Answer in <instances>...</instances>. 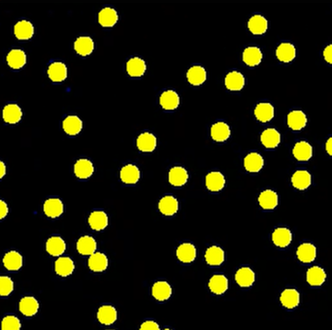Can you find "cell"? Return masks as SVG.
Wrapping results in <instances>:
<instances>
[{
	"instance_id": "obj_1",
	"label": "cell",
	"mask_w": 332,
	"mask_h": 330,
	"mask_svg": "<svg viewBox=\"0 0 332 330\" xmlns=\"http://www.w3.org/2000/svg\"><path fill=\"white\" fill-rule=\"evenodd\" d=\"M288 127L294 131L303 129L307 124L306 115L300 110L291 111L287 118Z\"/></svg>"
},
{
	"instance_id": "obj_2",
	"label": "cell",
	"mask_w": 332,
	"mask_h": 330,
	"mask_svg": "<svg viewBox=\"0 0 332 330\" xmlns=\"http://www.w3.org/2000/svg\"><path fill=\"white\" fill-rule=\"evenodd\" d=\"M63 203L58 198H49L44 203V213L47 217L55 219L63 213Z\"/></svg>"
},
{
	"instance_id": "obj_3",
	"label": "cell",
	"mask_w": 332,
	"mask_h": 330,
	"mask_svg": "<svg viewBox=\"0 0 332 330\" xmlns=\"http://www.w3.org/2000/svg\"><path fill=\"white\" fill-rule=\"evenodd\" d=\"M297 257L299 260L303 263H310L316 259L317 256V249L311 243L301 244L297 249Z\"/></svg>"
},
{
	"instance_id": "obj_4",
	"label": "cell",
	"mask_w": 332,
	"mask_h": 330,
	"mask_svg": "<svg viewBox=\"0 0 332 330\" xmlns=\"http://www.w3.org/2000/svg\"><path fill=\"white\" fill-rule=\"evenodd\" d=\"M178 259L184 263H190L196 257V249L190 243H184L177 249Z\"/></svg>"
},
{
	"instance_id": "obj_5",
	"label": "cell",
	"mask_w": 332,
	"mask_h": 330,
	"mask_svg": "<svg viewBox=\"0 0 332 330\" xmlns=\"http://www.w3.org/2000/svg\"><path fill=\"white\" fill-rule=\"evenodd\" d=\"M264 165L263 157L257 153H251L244 159V166L248 172L256 173L259 172Z\"/></svg>"
},
{
	"instance_id": "obj_6",
	"label": "cell",
	"mask_w": 332,
	"mask_h": 330,
	"mask_svg": "<svg viewBox=\"0 0 332 330\" xmlns=\"http://www.w3.org/2000/svg\"><path fill=\"white\" fill-rule=\"evenodd\" d=\"M280 301L284 307L288 309H293L298 306L300 302V294L298 291L294 288H287L285 289L281 297Z\"/></svg>"
},
{
	"instance_id": "obj_7",
	"label": "cell",
	"mask_w": 332,
	"mask_h": 330,
	"mask_svg": "<svg viewBox=\"0 0 332 330\" xmlns=\"http://www.w3.org/2000/svg\"><path fill=\"white\" fill-rule=\"evenodd\" d=\"M291 184L299 190L307 189L312 184V176L306 170H298L291 177Z\"/></svg>"
},
{
	"instance_id": "obj_8",
	"label": "cell",
	"mask_w": 332,
	"mask_h": 330,
	"mask_svg": "<svg viewBox=\"0 0 332 330\" xmlns=\"http://www.w3.org/2000/svg\"><path fill=\"white\" fill-rule=\"evenodd\" d=\"M46 250L53 256H60L67 250V244L62 238L53 236L46 243Z\"/></svg>"
},
{
	"instance_id": "obj_9",
	"label": "cell",
	"mask_w": 332,
	"mask_h": 330,
	"mask_svg": "<svg viewBox=\"0 0 332 330\" xmlns=\"http://www.w3.org/2000/svg\"><path fill=\"white\" fill-rule=\"evenodd\" d=\"M277 58L282 62H290L295 58L296 49L290 43H282L276 50Z\"/></svg>"
},
{
	"instance_id": "obj_10",
	"label": "cell",
	"mask_w": 332,
	"mask_h": 330,
	"mask_svg": "<svg viewBox=\"0 0 332 330\" xmlns=\"http://www.w3.org/2000/svg\"><path fill=\"white\" fill-rule=\"evenodd\" d=\"M14 33L20 40H28L34 36V24L28 21H20L15 24Z\"/></svg>"
},
{
	"instance_id": "obj_11",
	"label": "cell",
	"mask_w": 332,
	"mask_h": 330,
	"mask_svg": "<svg viewBox=\"0 0 332 330\" xmlns=\"http://www.w3.org/2000/svg\"><path fill=\"white\" fill-rule=\"evenodd\" d=\"M118 319L117 310L110 305L101 306L97 311V319L104 325H110Z\"/></svg>"
},
{
	"instance_id": "obj_12",
	"label": "cell",
	"mask_w": 332,
	"mask_h": 330,
	"mask_svg": "<svg viewBox=\"0 0 332 330\" xmlns=\"http://www.w3.org/2000/svg\"><path fill=\"white\" fill-rule=\"evenodd\" d=\"M236 283L242 287H249L255 283V272L249 267L240 268L235 274Z\"/></svg>"
},
{
	"instance_id": "obj_13",
	"label": "cell",
	"mask_w": 332,
	"mask_h": 330,
	"mask_svg": "<svg viewBox=\"0 0 332 330\" xmlns=\"http://www.w3.org/2000/svg\"><path fill=\"white\" fill-rule=\"evenodd\" d=\"M188 171L181 166L173 167L169 171V182L172 186L182 187L188 182Z\"/></svg>"
},
{
	"instance_id": "obj_14",
	"label": "cell",
	"mask_w": 332,
	"mask_h": 330,
	"mask_svg": "<svg viewBox=\"0 0 332 330\" xmlns=\"http://www.w3.org/2000/svg\"><path fill=\"white\" fill-rule=\"evenodd\" d=\"M211 136L217 142H223L230 136V128L225 122H216L211 127Z\"/></svg>"
},
{
	"instance_id": "obj_15",
	"label": "cell",
	"mask_w": 332,
	"mask_h": 330,
	"mask_svg": "<svg viewBox=\"0 0 332 330\" xmlns=\"http://www.w3.org/2000/svg\"><path fill=\"white\" fill-rule=\"evenodd\" d=\"M292 240V234L286 227H279L272 234V241L279 248H286Z\"/></svg>"
},
{
	"instance_id": "obj_16",
	"label": "cell",
	"mask_w": 332,
	"mask_h": 330,
	"mask_svg": "<svg viewBox=\"0 0 332 330\" xmlns=\"http://www.w3.org/2000/svg\"><path fill=\"white\" fill-rule=\"evenodd\" d=\"M121 180L123 183L133 185L136 184L140 179V171L137 166L133 164H127L123 166L120 173Z\"/></svg>"
},
{
	"instance_id": "obj_17",
	"label": "cell",
	"mask_w": 332,
	"mask_h": 330,
	"mask_svg": "<svg viewBox=\"0 0 332 330\" xmlns=\"http://www.w3.org/2000/svg\"><path fill=\"white\" fill-rule=\"evenodd\" d=\"M89 226L93 230L100 231L108 225V217L103 211H94L89 217Z\"/></svg>"
},
{
	"instance_id": "obj_18",
	"label": "cell",
	"mask_w": 332,
	"mask_h": 330,
	"mask_svg": "<svg viewBox=\"0 0 332 330\" xmlns=\"http://www.w3.org/2000/svg\"><path fill=\"white\" fill-rule=\"evenodd\" d=\"M49 78L55 83L64 81L67 77V67L62 62H53L48 69Z\"/></svg>"
},
{
	"instance_id": "obj_19",
	"label": "cell",
	"mask_w": 332,
	"mask_h": 330,
	"mask_svg": "<svg viewBox=\"0 0 332 330\" xmlns=\"http://www.w3.org/2000/svg\"><path fill=\"white\" fill-rule=\"evenodd\" d=\"M292 154L299 161H307L313 155V148L308 142L300 141L294 145Z\"/></svg>"
},
{
	"instance_id": "obj_20",
	"label": "cell",
	"mask_w": 332,
	"mask_h": 330,
	"mask_svg": "<svg viewBox=\"0 0 332 330\" xmlns=\"http://www.w3.org/2000/svg\"><path fill=\"white\" fill-rule=\"evenodd\" d=\"M89 269L93 272H103L108 267V258L102 253H94L89 256Z\"/></svg>"
},
{
	"instance_id": "obj_21",
	"label": "cell",
	"mask_w": 332,
	"mask_h": 330,
	"mask_svg": "<svg viewBox=\"0 0 332 330\" xmlns=\"http://www.w3.org/2000/svg\"><path fill=\"white\" fill-rule=\"evenodd\" d=\"M258 203L263 209H275L278 205V194L274 190L266 189L259 194Z\"/></svg>"
},
{
	"instance_id": "obj_22",
	"label": "cell",
	"mask_w": 332,
	"mask_h": 330,
	"mask_svg": "<svg viewBox=\"0 0 332 330\" xmlns=\"http://www.w3.org/2000/svg\"><path fill=\"white\" fill-rule=\"evenodd\" d=\"M19 308L22 315L26 317H32L39 310V303L34 297L25 296L21 299Z\"/></svg>"
},
{
	"instance_id": "obj_23",
	"label": "cell",
	"mask_w": 332,
	"mask_h": 330,
	"mask_svg": "<svg viewBox=\"0 0 332 330\" xmlns=\"http://www.w3.org/2000/svg\"><path fill=\"white\" fill-rule=\"evenodd\" d=\"M153 296L158 301H165L172 294V287L164 281H159L154 284L152 288Z\"/></svg>"
},
{
	"instance_id": "obj_24",
	"label": "cell",
	"mask_w": 332,
	"mask_h": 330,
	"mask_svg": "<svg viewBox=\"0 0 332 330\" xmlns=\"http://www.w3.org/2000/svg\"><path fill=\"white\" fill-rule=\"evenodd\" d=\"M158 209L165 216H173L179 209L177 199L171 195H166L160 199L158 203Z\"/></svg>"
},
{
	"instance_id": "obj_25",
	"label": "cell",
	"mask_w": 332,
	"mask_h": 330,
	"mask_svg": "<svg viewBox=\"0 0 332 330\" xmlns=\"http://www.w3.org/2000/svg\"><path fill=\"white\" fill-rule=\"evenodd\" d=\"M248 27L253 34L261 35L266 32V30L268 28V22L263 16L255 15L249 20Z\"/></svg>"
},
{
	"instance_id": "obj_26",
	"label": "cell",
	"mask_w": 332,
	"mask_h": 330,
	"mask_svg": "<svg viewBox=\"0 0 332 330\" xmlns=\"http://www.w3.org/2000/svg\"><path fill=\"white\" fill-rule=\"evenodd\" d=\"M260 140L267 149H274L281 142V134L274 128H268L261 133Z\"/></svg>"
},
{
	"instance_id": "obj_27",
	"label": "cell",
	"mask_w": 332,
	"mask_h": 330,
	"mask_svg": "<svg viewBox=\"0 0 332 330\" xmlns=\"http://www.w3.org/2000/svg\"><path fill=\"white\" fill-rule=\"evenodd\" d=\"M75 269V264L70 257H59L55 262V273L61 277L71 275Z\"/></svg>"
},
{
	"instance_id": "obj_28",
	"label": "cell",
	"mask_w": 332,
	"mask_h": 330,
	"mask_svg": "<svg viewBox=\"0 0 332 330\" xmlns=\"http://www.w3.org/2000/svg\"><path fill=\"white\" fill-rule=\"evenodd\" d=\"M3 120L7 123H17L21 121L22 117V109L17 104H8L4 107L2 112Z\"/></svg>"
},
{
	"instance_id": "obj_29",
	"label": "cell",
	"mask_w": 332,
	"mask_h": 330,
	"mask_svg": "<svg viewBox=\"0 0 332 330\" xmlns=\"http://www.w3.org/2000/svg\"><path fill=\"white\" fill-rule=\"evenodd\" d=\"M244 62L248 66L258 65L262 60V53L257 47H248L243 53Z\"/></svg>"
},
{
	"instance_id": "obj_30",
	"label": "cell",
	"mask_w": 332,
	"mask_h": 330,
	"mask_svg": "<svg viewBox=\"0 0 332 330\" xmlns=\"http://www.w3.org/2000/svg\"><path fill=\"white\" fill-rule=\"evenodd\" d=\"M97 248L94 238L90 236H83L77 242V250L82 255H91L95 253Z\"/></svg>"
},
{
	"instance_id": "obj_31",
	"label": "cell",
	"mask_w": 332,
	"mask_h": 330,
	"mask_svg": "<svg viewBox=\"0 0 332 330\" xmlns=\"http://www.w3.org/2000/svg\"><path fill=\"white\" fill-rule=\"evenodd\" d=\"M137 147L141 152L150 153L153 152L156 147V138L149 132L140 134L137 139Z\"/></svg>"
},
{
	"instance_id": "obj_32",
	"label": "cell",
	"mask_w": 332,
	"mask_h": 330,
	"mask_svg": "<svg viewBox=\"0 0 332 330\" xmlns=\"http://www.w3.org/2000/svg\"><path fill=\"white\" fill-rule=\"evenodd\" d=\"M255 118L261 122H267L274 118V107L267 102L256 105L255 109Z\"/></svg>"
},
{
	"instance_id": "obj_33",
	"label": "cell",
	"mask_w": 332,
	"mask_h": 330,
	"mask_svg": "<svg viewBox=\"0 0 332 330\" xmlns=\"http://www.w3.org/2000/svg\"><path fill=\"white\" fill-rule=\"evenodd\" d=\"M3 265L10 271H17L22 266V254L16 251L8 252L3 257Z\"/></svg>"
},
{
	"instance_id": "obj_34",
	"label": "cell",
	"mask_w": 332,
	"mask_h": 330,
	"mask_svg": "<svg viewBox=\"0 0 332 330\" xmlns=\"http://www.w3.org/2000/svg\"><path fill=\"white\" fill-rule=\"evenodd\" d=\"M209 288L215 294H223L228 288V281L224 275H214L209 281Z\"/></svg>"
},
{
	"instance_id": "obj_35",
	"label": "cell",
	"mask_w": 332,
	"mask_h": 330,
	"mask_svg": "<svg viewBox=\"0 0 332 330\" xmlns=\"http://www.w3.org/2000/svg\"><path fill=\"white\" fill-rule=\"evenodd\" d=\"M160 105L165 110H174L180 104V97L174 90H166L159 99Z\"/></svg>"
},
{
	"instance_id": "obj_36",
	"label": "cell",
	"mask_w": 332,
	"mask_h": 330,
	"mask_svg": "<svg viewBox=\"0 0 332 330\" xmlns=\"http://www.w3.org/2000/svg\"><path fill=\"white\" fill-rule=\"evenodd\" d=\"M94 167L89 159H79L74 165V173L80 179H88L93 174Z\"/></svg>"
},
{
	"instance_id": "obj_37",
	"label": "cell",
	"mask_w": 332,
	"mask_h": 330,
	"mask_svg": "<svg viewBox=\"0 0 332 330\" xmlns=\"http://www.w3.org/2000/svg\"><path fill=\"white\" fill-rule=\"evenodd\" d=\"M205 260L211 266H219L224 261V252L218 246H212L205 253Z\"/></svg>"
},
{
	"instance_id": "obj_38",
	"label": "cell",
	"mask_w": 332,
	"mask_h": 330,
	"mask_svg": "<svg viewBox=\"0 0 332 330\" xmlns=\"http://www.w3.org/2000/svg\"><path fill=\"white\" fill-rule=\"evenodd\" d=\"M205 183L211 191H220L225 185V179L221 172H211L206 176Z\"/></svg>"
},
{
	"instance_id": "obj_39",
	"label": "cell",
	"mask_w": 332,
	"mask_h": 330,
	"mask_svg": "<svg viewBox=\"0 0 332 330\" xmlns=\"http://www.w3.org/2000/svg\"><path fill=\"white\" fill-rule=\"evenodd\" d=\"M307 282L311 286H320L326 279L325 271L319 266H313L307 271Z\"/></svg>"
},
{
	"instance_id": "obj_40",
	"label": "cell",
	"mask_w": 332,
	"mask_h": 330,
	"mask_svg": "<svg viewBox=\"0 0 332 330\" xmlns=\"http://www.w3.org/2000/svg\"><path fill=\"white\" fill-rule=\"evenodd\" d=\"M6 59H7V63L11 68L20 69L26 63V55L22 50L16 49L9 52Z\"/></svg>"
},
{
	"instance_id": "obj_41",
	"label": "cell",
	"mask_w": 332,
	"mask_h": 330,
	"mask_svg": "<svg viewBox=\"0 0 332 330\" xmlns=\"http://www.w3.org/2000/svg\"><path fill=\"white\" fill-rule=\"evenodd\" d=\"M74 49L78 54L83 56L90 55L94 49V43L88 36L79 37L74 43Z\"/></svg>"
},
{
	"instance_id": "obj_42",
	"label": "cell",
	"mask_w": 332,
	"mask_h": 330,
	"mask_svg": "<svg viewBox=\"0 0 332 330\" xmlns=\"http://www.w3.org/2000/svg\"><path fill=\"white\" fill-rule=\"evenodd\" d=\"M126 71L131 77H140L146 71V63L139 57H133L126 63Z\"/></svg>"
},
{
	"instance_id": "obj_43",
	"label": "cell",
	"mask_w": 332,
	"mask_h": 330,
	"mask_svg": "<svg viewBox=\"0 0 332 330\" xmlns=\"http://www.w3.org/2000/svg\"><path fill=\"white\" fill-rule=\"evenodd\" d=\"M224 83L230 90H241L245 86V78L240 72L233 71L226 75Z\"/></svg>"
},
{
	"instance_id": "obj_44",
	"label": "cell",
	"mask_w": 332,
	"mask_h": 330,
	"mask_svg": "<svg viewBox=\"0 0 332 330\" xmlns=\"http://www.w3.org/2000/svg\"><path fill=\"white\" fill-rule=\"evenodd\" d=\"M188 82L193 86H200L203 84L207 78L205 69L201 66H192L188 69L187 73Z\"/></svg>"
},
{
	"instance_id": "obj_45",
	"label": "cell",
	"mask_w": 332,
	"mask_h": 330,
	"mask_svg": "<svg viewBox=\"0 0 332 330\" xmlns=\"http://www.w3.org/2000/svg\"><path fill=\"white\" fill-rule=\"evenodd\" d=\"M98 22L104 27H111L118 22V13L113 8L106 7L99 12Z\"/></svg>"
},
{
	"instance_id": "obj_46",
	"label": "cell",
	"mask_w": 332,
	"mask_h": 330,
	"mask_svg": "<svg viewBox=\"0 0 332 330\" xmlns=\"http://www.w3.org/2000/svg\"><path fill=\"white\" fill-rule=\"evenodd\" d=\"M63 130L67 132L68 135H77L83 128V122L77 116H68L62 123Z\"/></svg>"
},
{
	"instance_id": "obj_47",
	"label": "cell",
	"mask_w": 332,
	"mask_h": 330,
	"mask_svg": "<svg viewBox=\"0 0 332 330\" xmlns=\"http://www.w3.org/2000/svg\"><path fill=\"white\" fill-rule=\"evenodd\" d=\"M2 330H21V321L17 317L7 316L2 319L1 322Z\"/></svg>"
},
{
	"instance_id": "obj_48",
	"label": "cell",
	"mask_w": 332,
	"mask_h": 330,
	"mask_svg": "<svg viewBox=\"0 0 332 330\" xmlns=\"http://www.w3.org/2000/svg\"><path fill=\"white\" fill-rule=\"evenodd\" d=\"M14 289V283L11 278L0 276V296H8Z\"/></svg>"
},
{
	"instance_id": "obj_49",
	"label": "cell",
	"mask_w": 332,
	"mask_h": 330,
	"mask_svg": "<svg viewBox=\"0 0 332 330\" xmlns=\"http://www.w3.org/2000/svg\"><path fill=\"white\" fill-rule=\"evenodd\" d=\"M140 330H160V328L154 320H146L141 324Z\"/></svg>"
},
{
	"instance_id": "obj_50",
	"label": "cell",
	"mask_w": 332,
	"mask_h": 330,
	"mask_svg": "<svg viewBox=\"0 0 332 330\" xmlns=\"http://www.w3.org/2000/svg\"><path fill=\"white\" fill-rule=\"evenodd\" d=\"M323 57L326 62L332 64V44L328 45L323 50Z\"/></svg>"
},
{
	"instance_id": "obj_51",
	"label": "cell",
	"mask_w": 332,
	"mask_h": 330,
	"mask_svg": "<svg viewBox=\"0 0 332 330\" xmlns=\"http://www.w3.org/2000/svg\"><path fill=\"white\" fill-rule=\"evenodd\" d=\"M8 212H9V209H8L7 204L3 200H0V220L4 219L7 216Z\"/></svg>"
},
{
	"instance_id": "obj_52",
	"label": "cell",
	"mask_w": 332,
	"mask_h": 330,
	"mask_svg": "<svg viewBox=\"0 0 332 330\" xmlns=\"http://www.w3.org/2000/svg\"><path fill=\"white\" fill-rule=\"evenodd\" d=\"M325 150H326L327 154L332 156V137L328 138V140L326 141V144H325Z\"/></svg>"
},
{
	"instance_id": "obj_53",
	"label": "cell",
	"mask_w": 332,
	"mask_h": 330,
	"mask_svg": "<svg viewBox=\"0 0 332 330\" xmlns=\"http://www.w3.org/2000/svg\"><path fill=\"white\" fill-rule=\"evenodd\" d=\"M6 174V166L3 161L0 160V179H2Z\"/></svg>"
},
{
	"instance_id": "obj_54",
	"label": "cell",
	"mask_w": 332,
	"mask_h": 330,
	"mask_svg": "<svg viewBox=\"0 0 332 330\" xmlns=\"http://www.w3.org/2000/svg\"><path fill=\"white\" fill-rule=\"evenodd\" d=\"M163 330H172V329H169V328H166V329H163Z\"/></svg>"
},
{
	"instance_id": "obj_55",
	"label": "cell",
	"mask_w": 332,
	"mask_h": 330,
	"mask_svg": "<svg viewBox=\"0 0 332 330\" xmlns=\"http://www.w3.org/2000/svg\"><path fill=\"white\" fill-rule=\"evenodd\" d=\"M108 330H113V329H108Z\"/></svg>"
}]
</instances>
